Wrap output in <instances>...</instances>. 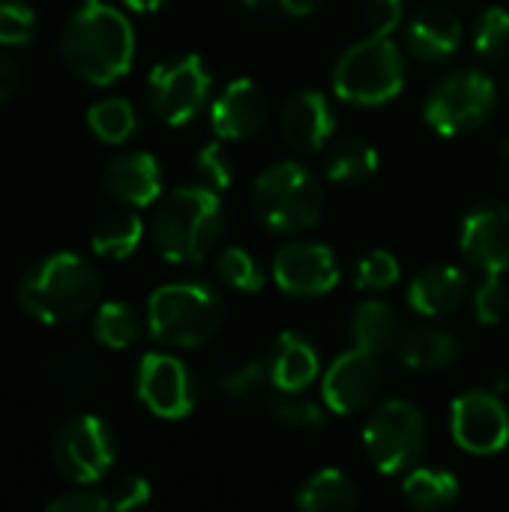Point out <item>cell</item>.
Masks as SVG:
<instances>
[{
  "label": "cell",
  "instance_id": "6da1fadb",
  "mask_svg": "<svg viewBox=\"0 0 509 512\" xmlns=\"http://www.w3.org/2000/svg\"><path fill=\"white\" fill-rule=\"evenodd\" d=\"M60 54L72 75L90 84H114L123 78L135 57V33L129 18L96 0L78 9L60 36Z\"/></svg>",
  "mask_w": 509,
  "mask_h": 512
},
{
  "label": "cell",
  "instance_id": "7a4b0ae2",
  "mask_svg": "<svg viewBox=\"0 0 509 512\" xmlns=\"http://www.w3.org/2000/svg\"><path fill=\"white\" fill-rule=\"evenodd\" d=\"M222 201L207 183L177 186L150 222V240L156 252L171 264H198L210 255L222 237Z\"/></svg>",
  "mask_w": 509,
  "mask_h": 512
},
{
  "label": "cell",
  "instance_id": "3957f363",
  "mask_svg": "<svg viewBox=\"0 0 509 512\" xmlns=\"http://www.w3.org/2000/svg\"><path fill=\"white\" fill-rule=\"evenodd\" d=\"M99 273L81 255L54 252L36 261L18 282L21 309L39 324H66L87 315L99 300Z\"/></svg>",
  "mask_w": 509,
  "mask_h": 512
},
{
  "label": "cell",
  "instance_id": "277c9868",
  "mask_svg": "<svg viewBox=\"0 0 509 512\" xmlns=\"http://www.w3.org/2000/svg\"><path fill=\"white\" fill-rule=\"evenodd\" d=\"M225 306L219 294L198 282H171L150 294L147 327L150 336L174 348H201L222 327Z\"/></svg>",
  "mask_w": 509,
  "mask_h": 512
},
{
  "label": "cell",
  "instance_id": "5b68a950",
  "mask_svg": "<svg viewBox=\"0 0 509 512\" xmlns=\"http://www.w3.org/2000/svg\"><path fill=\"white\" fill-rule=\"evenodd\" d=\"M252 210L276 234H294L318 225L324 213L321 180L300 162H276L252 183Z\"/></svg>",
  "mask_w": 509,
  "mask_h": 512
},
{
  "label": "cell",
  "instance_id": "8992f818",
  "mask_svg": "<svg viewBox=\"0 0 509 512\" xmlns=\"http://www.w3.org/2000/svg\"><path fill=\"white\" fill-rule=\"evenodd\" d=\"M405 87V60L390 36H366L354 42L336 63L333 90L351 105H384Z\"/></svg>",
  "mask_w": 509,
  "mask_h": 512
},
{
  "label": "cell",
  "instance_id": "52a82bcc",
  "mask_svg": "<svg viewBox=\"0 0 509 512\" xmlns=\"http://www.w3.org/2000/svg\"><path fill=\"white\" fill-rule=\"evenodd\" d=\"M498 105L495 81L477 69H462L447 75L423 102V120L432 132L444 138L465 135L489 120Z\"/></svg>",
  "mask_w": 509,
  "mask_h": 512
},
{
  "label": "cell",
  "instance_id": "ba28073f",
  "mask_svg": "<svg viewBox=\"0 0 509 512\" xmlns=\"http://www.w3.org/2000/svg\"><path fill=\"white\" fill-rule=\"evenodd\" d=\"M363 447L375 471L402 474L417 465L426 447V420L405 399H387L363 429Z\"/></svg>",
  "mask_w": 509,
  "mask_h": 512
},
{
  "label": "cell",
  "instance_id": "9c48e42d",
  "mask_svg": "<svg viewBox=\"0 0 509 512\" xmlns=\"http://www.w3.org/2000/svg\"><path fill=\"white\" fill-rule=\"evenodd\" d=\"M210 72L198 54H180L153 66L147 78V102L168 126L189 123L210 99Z\"/></svg>",
  "mask_w": 509,
  "mask_h": 512
},
{
  "label": "cell",
  "instance_id": "30bf717a",
  "mask_svg": "<svg viewBox=\"0 0 509 512\" xmlns=\"http://www.w3.org/2000/svg\"><path fill=\"white\" fill-rule=\"evenodd\" d=\"M51 462L57 474L75 486L99 483L114 465V441L108 426L93 414L72 417L51 441Z\"/></svg>",
  "mask_w": 509,
  "mask_h": 512
},
{
  "label": "cell",
  "instance_id": "8fae6325",
  "mask_svg": "<svg viewBox=\"0 0 509 512\" xmlns=\"http://www.w3.org/2000/svg\"><path fill=\"white\" fill-rule=\"evenodd\" d=\"M453 441L471 456H495L509 444V414L495 393L471 390L450 408Z\"/></svg>",
  "mask_w": 509,
  "mask_h": 512
},
{
  "label": "cell",
  "instance_id": "7c38bea8",
  "mask_svg": "<svg viewBox=\"0 0 509 512\" xmlns=\"http://www.w3.org/2000/svg\"><path fill=\"white\" fill-rule=\"evenodd\" d=\"M381 381H384V372H381L378 354L366 348H354L330 363V369L324 372L321 396L333 414L348 417L372 405V399L381 390Z\"/></svg>",
  "mask_w": 509,
  "mask_h": 512
},
{
  "label": "cell",
  "instance_id": "4fadbf2b",
  "mask_svg": "<svg viewBox=\"0 0 509 512\" xmlns=\"http://www.w3.org/2000/svg\"><path fill=\"white\" fill-rule=\"evenodd\" d=\"M138 399L162 420H183L195 408L189 369L171 354H144L138 366Z\"/></svg>",
  "mask_w": 509,
  "mask_h": 512
},
{
  "label": "cell",
  "instance_id": "5bb4252c",
  "mask_svg": "<svg viewBox=\"0 0 509 512\" xmlns=\"http://www.w3.org/2000/svg\"><path fill=\"white\" fill-rule=\"evenodd\" d=\"M273 279L291 297H321L339 285V264L324 243H288L273 258Z\"/></svg>",
  "mask_w": 509,
  "mask_h": 512
},
{
  "label": "cell",
  "instance_id": "9a60e30c",
  "mask_svg": "<svg viewBox=\"0 0 509 512\" xmlns=\"http://www.w3.org/2000/svg\"><path fill=\"white\" fill-rule=\"evenodd\" d=\"M459 249L465 261L486 276H501L509 270V207L483 204L471 210L462 222Z\"/></svg>",
  "mask_w": 509,
  "mask_h": 512
},
{
  "label": "cell",
  "instance_id": "2e32d148",
  "mask_svg": "<svg viewBox=\"0 0 509 512\" xmlns=\"http://www.w3.org/2000/svg\"><path fill=\"white\" fill-rule=\"evenodd\" d=\"M267 120V93L252 78H234L210 105V126L222 141L252 138Z\"/></svg>",
  "mask_w": 509,
  "mask_h": 512
},
{
  "label": "cell",
  "instance_id": "e0dca14e",
  "mask_svg": "<svg viewBox=\"0 0 509 512\" xmlns=\"http://www.w3.org/2000/svg\"><path fill=\"white\" fill-rule=\"evenodd\" d=\"M333 129H336L333 105L318 90H300L282 108V138L297 153L324 150L327 141L333 138Z\"/></svg>",
  "mask_w": 509,
  "mask_h": 512
},
{
  "label": "cell",
  "instance_id": "ac0fdd59",
  "mask_svg": "<svg viewBox=\"0 0 509 512\" xmlns=\"http://www.w3.org/2000/svg\"><path fill=\"white\" fill-rule=\"evenodd\" d=\"M105 192L129 207H147L162 195V168L153 153L135 150L114 156L105 168Z\"/></svg>",
  "mask_w": 509,
  "mask_h": 512
},
{
  "label": "cell",
  "instance_id": "d6986e66",
  "mask_svg": "<svg viewBox=\"0 0 509 512\" xmlns=\"http://www.w3.org/2000/svg\"><path fill=\"white\" fill-rule=\"evenodd\" d=\"M468 297V276L453 264H435L417 273L408 288V303L426 318H444L456 312Z\"/></svg>",
  "mask_w": 509,
  "mask_h": 512
},
{
  "label": "cell",
  "instance_id": "ffe728a7",
  "mask_svg": "<svg viewBox=\"0 0 509 512\" xmlns=\"http://www.w3.org/2000/svg\"><path fill=\"white\" fill-rule=\"evenodd\" d=\"M96 375H99V363L93 360V354H87L72 342L42 351L36 363V378L54 393H81L93 387Z\"/></svg>",
  "mask_w": 509,
  "mask_h": 512
},
{
  "label": "cell",
  "instance_id": "44dd1931",
  "mask_svg": "<svg viewBox=\"0 0 509 512\" xmlns=\"http://www.w3.org/2000/svg\"><path fill=\"white\" fill-rule=\"evenodd\" d=\"M321 372L318 351L300 333H282L270 357V384L279 393H303Z\"/></svg>",
  "mask_w": 509,
  "mask_h": 512
},
{
  "label": "cell",
  "instance_id": "7402d4cb",
  "mask_svg": "<svg viewBox=\"0 0 509 512\" xmlns=\"http://www.w3.org/2000/svg\"><path fill=\"white\" fill-rule=\"evenodd\" d=\"M396 351H399V360L414 372H441L462 357V345L456 336L438 327H426V324L402 330Z\"/></svg>",
  "mask_w": 509,
  "mask_h": 512
},
{
  "label": "cell",
  "instance_id": "603a6c76",
  "mask_svg": "<svg viewBox=\"0 0 509 512\" xmlns=\"http://www.w3.org/2000/svg\"><path fill=\"white\" fill-rule=\"evenodd\" d=\"M462 21L450 9H423L408 24V48L420 60H447L462 45Z\"/></svg>",
  "mask_w": 509,
  "mask_h": 512
},
{
  "label": "cell",
  "instance_id": "cb8c5ba5",
  "mask_svg": "<svg viewBox=\"0 0 509 512\" xmlns=\"http://www.w3.org/2000/svg\"><path fill=\"white\" fill-rule=\"evenodd\" d=\"M357 504H360L357 486L345 471L336 468H321L297 492V507L303 512H348Z\"/></svg>",
  "mask_w": 509,
  "mask_h": 512
},
{
  "label": "cell",
  "instance_id": "d4e9b609",
  "mask_svg": "<svg viewBox=\"0 0 509 512\" xmlns=\"http://www.w3.org/2000/svg\"><path fill=\"white\" fill-rule=\"evenodd\" d=\"M378 165H381L378 150L366 138L348 135L330 144L324 171L339 186H357V183H366L378 171Z\"/></svg>",
  "mask_w": 509,
  "mask_h": 512
},
{
  "label": "cell",
  "instance_id": "484cf974",
  "mask_svg": "<svg viewBox=\"0 0 509 512\" xmlns=\"http://www.w3.org/2000/svg\"><path fill=\"white\" fill-rule=\"evenodd\" d=\"M399 318L390 303L384 300H366L357 306L351 318V336L357 348H366L372 354H384L396 348L399 342Z\"/></svg>",
  "mask_w": 509,
  "mask_h": 512
},
{
  "label": "cell",
  "instance_id": "4316f807",
  "mask_svg": "<svg viewBox=\"0 0 509 512\" xmlns=\"http://www.w3.org/2000/svg\"><path fill=\"white\" fill-rule=\"evenodd\" d=\"M141 240H144V222L138 213H129V210H114L102 216L90 234L93 252L102 258H114V261L129 258L141 246Z\"/></svg>",
  "mask_w": 509,
  "mask_h": 512
},
{
  "label": "cell",
  "instance_id": "83f0119b",
  "mask_svg": "<svg viewBox=\"0 0 509 512\" xmlns=\"http://www.w3.org/2000/svg\"><path fill=\"white\" fill-rule=\"evenodd\" d=\"M459 492V480L441 468H414L402 483L405 501L417 510H447L459 501Z\"/></svg>",
  "mask_w": 509,
  "mask_h": 512
},
{
  "label": "cell",
  "instance_id": "f1b7e54d",
  "mask_svg": "<svg viewBox=\"0 0 509 512\" xmlns=\"http://www.w3.org/2000/svg\"><path fill=\"white\" fill-rule=\"evenodd\" d=\"M93 336L99 345L123 351L135 345V339L141 336V318L129 303H117V300L102 303L93 318Z\"/></svg>",
  "mask_w": 509,
  "mask_h": 512
},
{
  "label": "cell",
  "instance_id": "f546056e",
  "mask_svg": "<svg viewBox=\"0 0 509 512\" xmlns=\"http://www.w3.org/2000/svg\"><path fill=\"white\" fill-rule=\"evenodd\" d=\"M87 123L93 129V135L105 144H123L126 138H132L135 126H138V117H135V108L120 99V96H111V99H102L96 102L90 111H87Z\"/></svg>",
  "mask_w": 509,
  "mask_h": 512
},
{
  "label": "cell",
  "instance_id": "4dcf8cb0",
  "mask_svg": "<svg viewBox=\"0 0 509 512\" xmlns=\"http://www.w3.org/2000/svg\"><path fill=\"white\" fill-rule=\"evenodd\" d=\"M474 48L486 60H501L509 51V12L504 6H489L474 30Z\"/></svg>",
  "mask_w": 509,
  "mask_h": 512
},
{
  "label": "cell",
  "instance_id": "1f68e13d",
  "mask_svg": "<svg viewBox=\"0 0 509 512\" xmlns=\"http://www.w3.org/2000/svg\"><path fill=\"white\" fill-rule=\"evenodd\" d=\"M219 276L234 288V291H261L264 288V270L261 264L240 246H231L219 255Z\"/></svg>",
  "mask_w": 509,
  "mask_h": 512
},
{
  "label": "cell",
  "instance_id": "d6a6232c",
  "mask_svg": "<svg viewBox=\"0 0 509 512\" xmlns=\"http://www.w3.org/2000/svg\"><path fill=\"white\" fill-rule=\"evenodd\" d=\"M267 375H270V366H264L261 360H246V363L228 366L216 378V387L222 390L225 399H249L267 384Z\"/></svg>",
  "mask_w": 509,
  "mask_h": 512
},
{
  "label": "cell",
  "instance_id": "836d02e7",
  "mask_svg": "<svg viewBox=\"0 0 509 512\" xmlns=\"http://www.w3.org/2000/svg\"><path fill=\"white\" fill-rule=\"evenodd\" d=\"M399 273H402V267H399L396 255L387 252V249H375V252L363 255L360 264H357V288H363V291H387V288H393L399 282Z\"/></svg>",
  "mask_w": 509,
  "mask_h": 512
},
{
  "label": "cell",
  "instance_id": "e575fe53",
  "mask_svg": "<svg viewBox=\"0 0 509 512\" xmlns=\"http://www.w3.org/2000/svg\"><path fill=\"white\" fill-rule=\"evenodd\" d=\"M195 168L204 177V183L210 189H216V192H222V189H228L234 183V156L222 144V138L201 147V153L195 156Z\"/></svg>",
  "mask_w": 509,
  "mask_h": 512
},
{
  "label": "cell",
  "instance_id": "d590c367",
  "mask_svg": "<svg viewBox=\"0 0 509 512\" xmlns=\"http://www.w3.org/2000/svg\"><path fill=\"white\" fill-rule=\"evenodd\" d=\"M273 420L294 432H312V429L324 426V411L315 402L297 399V393H291V399L273 405Z\"/></svg>",
  "mask_w": 509,
  "mask_h": 512
},
{
  "label": "cell",
  "instance_id": "8d00e7d4",
  "mask_svg": "<svg viewBox=\"0 0 509 512\" xmlns=\"http://www.w3.org/2000/svg\"><path fill=\"white\" fill-rule=\"evenodd\" d=\"M33 39V9L18 0H0V45H27Z\"/></svg>",
  "mask_w": 509,
  "mask_h": 512
},
{
  "label": "cell",
  "instance_id": "74e56055",
  "mask_svg": "<svg viewBox=\"0 0 509 512\" xmlns=\"http://www.w3.org/2000/svg\"><path fill=\"white\" fill-rule=\"evenodd\" d=\"M474 312L477 321L486 327L501 324V318L509 312V291L504 288L501 276H486V282L474 291Z\"/></svg>",
  "mask_w": 509,
  "mask_h": 512
},
{
  "label": "cell",
  "instance_id": "f35d334b",
  "mask_svg": "<svg viewBox=\"0 0 509 512\" xmlns=\"http://www.w3.org/2000/svg\"><path fill=\"white\" fill-rule=\"evenodd\" d=\"M147 501H150V483H147L144 477H135V474L117 480V483L111 486V492H108V507L117 512L138 510V507H144Z\"/></svg>",
  "mask_w": 509,
  "mask_h": 512
},
{
  "label": "cell",
  "instance_id": "ab89813d",
  "mask_svg": "<svg viewBox=\"0 0 509 512\" xmlns=\"http://www.w3.org/2000/svg\"><path fill=\"white\" fill-rule=\"evenodd\" d=\"M405 15V3L402 0H369L366 6V24L372 36H390Z\"/></svg>",
  "mask_w": 509,
  "mask_h": 512
},
{
  "label": "cell",
  "instance_id": "60d3db41",
  "mask_svg": "<svg viewBox=\"0 0 509 512\" xmlns=\"http://www.w3.org/2000/svg\"><path fill=\"white\" fill-rule=\"evenodd\" d=\"M108 507V495H96L87 489H72L54 501H48V512H105Z\"/></svg>",
  "mask_w": 509,
  "mask_h": 512
},
{
  "label": "cell",
  "instance_id": "b9f144b4",
  "mask_svg": "<svg viewBox=\"0 0 509 512\" xmlns=\"http://www.w3.org/2000/svg\"><path fill=\"white\" fill-rule=\"evenodd\" d=\"M18 87V66L12 63V57H6L0 51V102H6Z\"/></svg>",
  "mask_w": 509,
  "mask_h": 512
},
{
  "label": "cell",
  "instance_id": "7bdbcfd3",
  "mask_svg": "<svg viewBox=\"0 0 509 512\" xmlns=\"http://www.w3.org/2000/svg\"><path fill=\"white\" fill-rule=\"evenodd\" d=\"M318 3H321V0H279V6H282L285 12H291V15H309V12L318 9Z\"/></svg>",
  "mask_w": 509,
  "mask_h": 512
},
{
  "label": "cell",
  "instance_id": "ee69618b",
  "mask_svg": "<svg viewBox=\"0 0 509 512\" xmlns=\"http://www.w3.org/2000/svg\"><path fill=\"white\" fill-rule=\"evenodd\" d=\"M129 9H135V12H153V9H159L165 0H123Z\"/></svg>",
  "mask_w": 509,
  "mask_h": 512
},
{
  "label": "cell",
  "instance_id": "f6af8a7d",
  "mask_svg": "<svg viewBox=\"0 0 509 512\" xmlns=\"http://www.w3.org/2000/svg\"><path fill=\"white\" fill-rule=\"evenodd\" d=\"M243 3H246L249 9H261V6H267L270 0H243Z\"/></svg>",
  "mask_w": 509,
  "mask_h": 512
},
{
  "label": "cell",
  "instance_id": "bcb514c9",
  "mask_svg": "<svg viewBox=\"0 0 509 512\" xmlns=\"http://www.w3.org/2000/svg\"><path fill=\"white\" fill-rule=\"evenodd\" d=\"M504 153H507V159H509V141H507V144H504Z\"/></svg>",
  "mask_w": 509,
  "mask_h": 512
},
{
  "label": "cell",
  "instance_id": "7dc6e473",
  "mask_svg": "<svg viewBox=\"0 0 509 512\" xmlns=\"http://www.w3.org/2000/svg\"><path fill=\"white\" fill-rule=\"evenodd\" d=\"M84 3H96V0H84Z\"/></svg>",
  "mask_w": 509,
  "mask_h": 512
}]
</instances>
